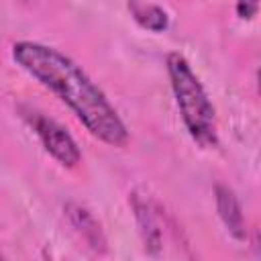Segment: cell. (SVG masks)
Returning a JSON list of instances; mask_svg holds the SVG:
<instances>
[{
    "label": "cell",
    "instance_id": "cell-1",
    "mask_svg": "<svg viewBox=\"0 0 261 261\" xmlns=\"http://www.w3.org/2000/svg\"><path fill=\"white\" fill-rule=\"evenodd\" d=\"M10 53L14 63L53 92L92 137L110 147H124L128 143V128L116 108L69 55L37 41H16Z\"/></svg>",
    "mask_w": 261,
    "mask_h": 261
},
{
    "label": "cell",
    "instance_id": "cell-2",
    "mask_svg": "<svg viewBox=\"0 0 261 261\" xmlns=\"http://www.w3.org/2000/svg\"><path fill=\"white\" fill-rule=\"evenodd\" d=\"M167 75L171 84V92L175 98V106L184 120L188 135L204 149L216 147L218 133H216V110L192 69L190 61L181 53H169L165 57Z\"/></svg>",
    "mask_w": 261,
    "mask_h": 261
},
{
    "label": "cell",
    "instance_id": "cell-3",
    "mask_svg": "<svg viewBox=\"0 0 261 261\" xmlns=\"http://www.w3.org/2000/svg\"><path fill=\"white\" fill-rule=\"evenodd\" d=\"M24 118L29 120L33 130L37 133L45 151L57 163H61L63 167H75L82 161V151H80L75 139L57 120H53V118H49V116H45L43 112H37V110H29L24 114Z\"/></svg>",
    "mask_w": 261,
    "mask_h": 261
},
{
    "label": "cell",
    "instance_id": "cell-4",
    "mask_svg": "<svg viewBox=\"0 0 261 261\" xmlns=\"http://www.w3.org/2000/svg\"><path fill=\"white\" fill-rule=\"evenodd\" d=\"M214 196H216V210L218 216L222 220V224L226 226L228 234L237 241H245L247 239V224H245V216H243V208L241 202L237 198V194L224 186V184H216L214 188Z\"/></svg>",
    "mask_w": 261,
    "mask_h": 261
},
{
    "label": "cell",
    "instance_id": "cell-5",
    "mask_svg": "<svg viewBox=\"0 0 261 261\" xmlns=\"http://www.w3.org/2000/svg\"><path fill=\"white\" fill-rule=\"evenodd\" d=\"M65 214L71 222V226L82 234V239L96 251V253H104L106 251V237L102 232V226L100 222L96 220V216L84 208L82 204H75V202H69L65 206Z\"/></svg>",
    "mask_w": 261,
    "mask_h": 261
},
{
    "label": "cell",
    "instance_id": "cell-6",
    "mask_svg": "<svg viewBox=\"0 0 261 261\" xmlns=\"http://www.w3.org/2000/svg\"><path fill=\"white\" fill-rule=\"evenodd\" d=\"M133 20L149 31V33H163L169 27V14L163 6L159 4H149V2H128L126 4Z\"/></svg>",
    "mask_w": 261,
    "mask_h": 261
},
{
    "label": "cell",
    "instance_id": "cell-7",
    "mask_svg": "<svg viewBox=\"0 0 261 261\" xmlns=\"http://www.w3.org/2000/svg\"><path fill=\"white\" fill-rule=\"evenodd\" d=\"M133 204H135V214H137L139 230H141V234H143L145 249H147L149 253H157V251L161 249V228H159V224H157V218H155L153 210L149 208L147 200L135 198Z\"/></svg>",
    "mask_w": 261,
    "mask_h": 261
},
{
    "label": "cell",
    "instance_id": "cell-8",
    "mask_svg": "<svg viewBox=\"0 0 261 261\" xmlns=\"http://www.w3.org/2000/svg\"><path fill=\"white\" fill-rule=\"evenodd\" d=\"M234 10H237V14L241 18H253L257 14V10H259V4H255V2H239L234 6Z\"/></svg>",
    "mask_w": 261,
    "mask_h": 261
},
{
    "label": "cell",
    "instance_id": "cell-9",
    "mask_svg": "<svg viewBox=\"0 0 261 261\" xmlns=\"http://www.w3.org/2000/svg\"><path fill=\"white\" fill-rule=\"evenodd\" d=\"M0 261H6V259H4V257H2V253H0Z\"/></svg>",
    "mask_w": 261,
    "mask_h": 261
}]
</instances>
